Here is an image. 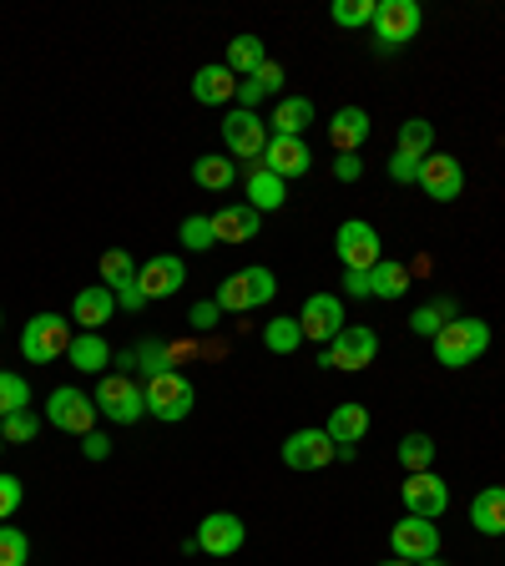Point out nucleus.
<instances>
[{
	"mask_svg": "<svg viewBox=\"0 0 505 566\" xmlns=\"http://www.w3.org/2000/svg\"><path fill=\"white\" fill-rule=\"evenodd\" d=\"M298 329L314 344H334L344 329V298L339 294H308L298 308Z\"/></svg>",
	"mask_w": 505,
	"mask_h": 566,
	"instance_id": "nucleus-12",
	"label": "nucleus"
},
{
	"mask_svg": "<svg viewBox=\"0 0 505 566\" xmlns=\"http://www.w3.org/2000/svg\"><path fill=\"white\" fill-rule=\"evenodd\" d=\"M394 153H404V157H414V163H424V157L435 153V122H424V117L400 122V142H394Z\"/></svg>",
	"mask_w": 505,
	"mask_h": 566,
	"instance_id": "nucleus-30",
	"label": "nucleus"
},
{
	"mask_svg": "<svg viewBox=\"0 0 505 566\" xmlns=\"http://www.w3.org/2000/svg\"><path fill=\"white\" fill-rule=\"evenodd\" d=\"M420 188L435 202H455L460 192H465V167H460L450 153H430L420 163Z\"/></svg>",
	"mask_w": 505,
	"mask_h": 566,
	"instance_id": "nucleus-16",
	"label": "nucleus"
},
{
	"mask_svg": "<svg viewBox=\"0 0 505 566\" xmlns=\"http://www.w3.org/2000/svg\"><path fill=\"white\" fill-rule=\"evenodd\" d=\"M420 566H445V562H440V556H430V562H420Z\"/></svg>",
	"mask_w": 505,
	"mask_h": 566,
	"instance_id": "nucleus-52",
	"label": "nucleus"
},
{
	"mask_svg": "<svg viewBox=\"0 0 505 566\" xmlns=\"http://www.w3.org/2000/svg\"><path fill=\"white\" fill-rule=\"evenodd\" d=\"M263 61H269V51H263V35H233V41H228L223 66L233 71L238 82H248V76H253Z\"/></svg>",
	"mask_w": 505,
	"mask_h": 566,
	"instance_id": "nucleus-26",
	"label": "nucleus"
},
{
	"mask_svg": "<svg viewBox=\"0 0 505 566\" xmlns=\"http://www.w3.org/2000/svg\"><path fill=\"white\" fill-rule=\"evenodd\" d=\"M400 495H404V511H410V516H424V521H440L445 516V506H450V485L440 481L435 471L404 475Z\"/></svg>",
	"mask_w": 505,
	"mask_h": 566,
	"instance_id": "nucleus-13",
	"label": "nucleus"
},
{
	"mask_svg": "<svg viewBox=\"0 0 505 566\" xmlns=\"http://www.w3.org/2000/svg\"><path fill=\"white\" fill-rule=\"evenodd\" d=\"M137 279V263H131L127 248H106L102 253V283L106 289H122V283Z\"/></svg>",
	"mask_w": 505,
	"mask_h": 566,
	"instance_id": "nucleus-37",
	"label": "nucleus"
},
{
	"mask_svg": "<svg viewBox=\"0 0 505 566\" xmlns=\"http://www.w3.org/2000/svg\"><path fill=\"white\" fill-rule=\"evenodd\" d=\"M92 400L106 420H117V424H137L141 415H147V395H141V385L131 375H122V369H106V375L96 379Z\"/></svg>",
	"mask_w": 505,
	"mask_h": 566,
	"instance_id": "nucleus-2",
	"label": "nucleus"
},
{
	"mask_svg": "<svg viewBox=\"0 0 505 566\" xmlns=\"http://www.w3.org/2000/svg\"><path fill=\"white\" fill-rule=\"evenodd\" d=\"M400 465L404 471H430V465H435V440L430 436H420V430H414V436H404L400 440Z\"/></svg>",
	"mask_w": 505,
	"mask_h": 566,
	"instance_id": "nucleus-35",
	"label": "nucleus"
},
{
	"mask_svg": "<svg viewBox=\"0 0 505 566\" xmlns=\"http://www.w3.org/2000/svg\"><path fill=\"white\" fill-rule=\"evenodd\" d=\"M192 96H198L202 106H223L238 96V76L218 61V66H198V76H192Z\"/></svg>",
	"mask_w": 505,
	"mask_h": 566,
	"instance_id": "nucleus-21",
	"label": "nucleus"
},
{
	"mask_svg": "<svg viewBox=\"0 0 505 566\" xmlns=\"http://www.w3.org/2000/svg\"><path fill=\"white\" fill-rule=\"evenodd\" d=\"M96 400L86 395V389L76 385H61L51 389V400H46V420L56 424V430H66V436H92L96 430Z\"/></svg>",
	"mask_w": 505,
	"mask_h": 566,
	"instance_id": "nucleus-7",
	"label": "nucleus"
},
{
	"mask_svg": "<svg viewBox=\"0 0 505 566\" xmlns=\"http://www.w3.org/2000/svg\"><path fill=\"white\" fill-rule=\"evenodd\" d=\"M66 359L76 375H106V369H112V344H106L102 334H76Z\"/></svg>",
	"mask_w": 505,
	"mask_h": 566,
	"instance_id": "nucleus-22",
	"label": "nucleus"
},
{
	"mask_svg": "<svg viewBox=\"0 0 505 566\" xmlns=\"http://www.w3.org/2000/svg\"><path fill=\"white\" fill-rule=\"evenodd\" d=\"M389 546H394V556H400V562L420 566V562H430V556H440V526L404 511V516L394 521V531H389Z\"/></svg>",
	"mask_w": 505,
	"mask_h": 566,
	"instance_id": "nucleus-10",
	"label": "nucleus"
},
{
	"mask_svg": "<svg viewBox=\"0 0 505 566\" xmlns=\"http://www.w3.org/2000/svg\"><path fill=\"white\" fill-rule=\"evenodd\" d=\"M25 562H31V542H25V531L0 526V566H25Z\"/></svg>",
	"mask_w": 505,
	"mask_h": 566,
	"instance_id": "nucleus-41",
	"label": "nucleus"
},
{
	"mask_svg": "<svg viewBox=\"0 0 505 566\" xmlns=\"http://www.w3.org/2000/svg\"><path fill=\"white\" fill-rule=\"evenodd\" d=\"M334 177H339V182H359V177H365V163H359V153H344L339 163H334Z\"/></svg>",
	"mask_w": 505,
	"mask_h": 566,
	"instance_id": "nucleus-48",
	"label": "nucleus"
},
{
	"mask_svg": "<svg viewBox=\"0 0 505 566\" xmlns=\"http://www.w3.org/2000/svg\"><path fill=\"white\" fill-rule=\"evenodd\" d=\"M248 82L259 86L263 96H278V92H283V66H278V61H263V66L253 71V76H248Z\"/></svg>",
	"mask_w": 505,
	"mask_h": 566,
	"instance_id": "nucleus-45",
	"label": "nucleus"
},
{
	"mask_svg": "<svg viewBox=\"0 0 505 566\" xmlns=\"http://www.w3.org/2000/svg\"><path fill=\"white\" fill-rule=\"evenodd\" d=\"M308 122H314V102L308 96H283L269 127H273V137H304Z\"/></svg>",
	"mask_w": 505,
	"mask_h": 566,
	"instance_id": "nucleus-27",
	"label": "nucleus"
},
{
	"mask_svg": "<svg viewBox=\"0 0 505 566\" xmlns=\"http://www.w3.org/2000/svg\"><path fill=\"white\" fill-rule=\"evenodd\" d=\"M218 318H223V308H218V298H202V304H192V308H188V329L208 334V329H218Z\"/></svg>",
	"mask_w": 505,
	"mask_h": 566,
	"instance_id": "nucleus-42",
	"label": "nucleus"
},
{
	"mask_svg": "<svg viewBox=\"0 0 505 566\" xmlns=\"http://www.w3.org/2000/svg\"><path fill=\"white\" fill-rule=\"evenodd\" d=\"M389 177H394V182H420V163L404 153H389Z\"/></svg>",
	"mask_w": 505,
	"mask_h": 566,
	"instance_id": "nucleus-47",
	"label": "nucleus"
},
{
	"mask_svg": "<svg viewBox=\"0 0 505 566\" xmlns=\"http://www.w3.org/2000/svg\"><path fill=\"white\" fill-rule=\"evenodd\" d=\"M375 354H379V334L369 329V324H344L339 339L324 344V354H318V365L324 369H369L375 365Z\"/></svg>",
	"mask_w": 505,
	"mask_h": 566,
	"instance_id": "nucleus-5",
	"label": "nucleus"
},
{
	"mask_svg": "<svg viewBox=\"0 0 505 566\" xmlns=\"http://www.w3.org/2000/svg\"><path fill=\"white\" fill-rule=\"evenodd\" d=\"M131 354H137V375L141 379H157V375H167V369H172V349H167L162 339H141Z\"/></svg>",
	"mask_w": 505,
	"mask_h": 566,
	"instance_id": "nucleus-34",
	"label": "nucleus"
},
{
	"mask_svg": "<svg viewBox=\"0 0 505 566\" xmlns=\"http://www.w3.org/2000/svg\"><path fill=\"white\" fill-rule=\"evenodd\" d=\"M21 501H25V491H21V481L15 475H0V526L21 511Z\"/></svg>",
	"mask_w": 505,
	"mask_h": 566,
	"instance_id": "nucleus-43",
	"label": "nucleus"
},
{
	"mask_svg": "<svg viewBox=\"0 0 505 566\" xmlns=\"http://www.w3.org/2000/svg\"><path fill=\"white\" fill-rule=\"evenodd\" d=\"M15 410H31V385L21 375H11V369H0V420Z\"/></svg>",
	"mask_w": 505,
	"mask_h": 566,
	"instance_id": "nucleus-36",
	"label": "nucleus"
},
{
	"mask_svg": "<svg viewBox=\"0 0 505 566\" xmlns=\"http://www.w3.org/2000/svg\"><path fill=\"white\" fill-rule=\"evenodd\" d=\"M233 177H238V163L228 153H208V157H198V163H192V182H198V188H208V192L233 188Z\"/></svg>",
	"mask_w": 505,
	"mask_h": 566,
	"instance_id": "nucleus-29",
	"label": "nucleus"
},
{
	"mask_svg": "<svg viewBox=\"0 0 505 566\" xmlns=\"http://www.w3.org/2000/svg\"><path fill=\"white\" fill-rule=\"evenodd\" d=\"M379 233L375 223H365V218H349V223H339V233H334V253H339L344 273H375V263L385 259L379 253Z\"/></svg>",
	"mask_w": 505,
	"mask_h": 566,
	"instance_id": "nucleus-6",
	"label": "nucleus"
},
{
	"mask_svg": "<svg viewBox=\"0 0 505 566\" xmlns=\"http://www.w3.org/2000/svg\"><path fill=\"white\" fill-rule=\"evenodd\" d=\"M177 243L192 248V253H202V248H212L218 238H212V218H202V212H192V218H182V228H177Z\"/></svg>",
	"mask_w": 505,
	"mask_h": 566,
	"instance_id": "nucleus-40",
	"label": "nucleus"
},
{
	"mask_svg": "<svg viewBox=\"0 0 505 566\" xmlns=\"http://www.w3.org/2000/svg\"><path fill=\"white\" fill-rule=\"evenodd\" d=\"M112 314H117V294L106 283H92V289L71 298V324H82V334H102V324H112Z\"/></svg>",
	"mask_w": 505,
	"mask_h": 566,
	"instance_id": "nucleus-18",
	"label": "nucleus"
},
{
	"mask_svg": "<svg viewBox=\"0 0 505 566\" xmlns=\"http://www.w3.org/2000/svg\"><path fill=\"white\" fill-rule=\"evenodd\" d=\"M263 344H269L273 354H294L298 344H304V329H298V318L294 314H278L263 324Z\"/></svg>",
	"mask_w": 505,
	"mask_h": 566,
	"instance_id": "nucleus-32",
	"label": "nucleus"
},
{
	"mask_svg": "<svg viewBox=\"0 0 505 566\" xmlns=\"http://www.w3.org/2000/svg\"><path fill=\"white\" fill-rule=\"evenodd\" d=\"M379 566H414V562H400V556H389V562H379Z\"/></svg>",
	"mask_w": 505,
	"mask_h": 566,
	"instance_id": "nucleus-51",
	"label": "nucleus"
},
{
	"mask_svg": "<svg viewBox=\"0 0 505 566\" xmlns=\"http://www.w3.org/2000/svg\"><path fill=\"white\" fill-rule=\"evenodd\" d=\"M112 294H117V308H127V314H141V308L152 304V298L141 294V283H137V279L122 283V289H112Z\"/></svg>",
	"mask_w": 505,
	"mask_h": 566,
	"instance_id": "nucleus-46",
	"label": "nucleus"
},
{
	"mask_svg": "<svg viewBox=\"0 0 505 566\" xmlns=\"http://www.w3.org/2000/svg\"><path fill=\"white\" fill-rule=\"evenodd\" d=\"M0 450H6V440H0Z\"/></svg>",
	"mask_w": 505,
	"mask_h": 566,
	"instance_id": "nucleus-53",
	"label": "nucleus"
},
{
	"mask_svg": "<svg viewBox=\"0 0 505 566\" xmlns=\"http://www.w3.org/2000/svg\"><path fill=\"white\" fill-rule=\"evenodd\" d=\"M344 294L349 298H375V279H369V273H344Z\"/></svg>",
	"mask_w": 505,
	"mask_h": 566,
	"instance_id": "nucleus-49",
	"label": "nucleus"
},
{
	"mask_svg": "<svg viewBox=\"0 0 505 566\" xmlns=\"http://www.w3.org/2000/svg\"><path fill=\"white\" fill-rule=\"evenodd\" d=\"M218 308H223V314H248V308H253V289H248V273L238 269V273H228L223 283H218Z\"/></svg>",
	"mask_w": 505,
	"mask_h": 566,
	"instance_id": "nucleus-33",
	"label": "nucleus"
},
{
	"mask_svg": "<svg viewBox=\"0 0 505 566\" xmlns=\"http://www.w3.org/2000/svg\"><path fill=\"white\" fill-rule=\"evenodd\" d=\"M141 395H147V415H152V420H167V424L188 420L192 405H198V389H192V379L177 375V369L147 379V385H141Z\"/></svg>",
	"mask_w": 505,
	"mask_h": 566,
	"instance_id": "nucleus-4",
	"label": "nucleus"
},
{
	"mask_svg": "<svg viewBox=\"0 0 505 566\" xmlns=\"http://www.w3.org/2000/svg\"><path fill=\"white\" fill-rule=\"evenodd\" d=\"M82 455L86 460H106L112 455V440H106L102 430H92V436H82Z\"/></svg>",
	"mask_w": 505,
	"mask_h": 566,
	"instance_id": "nucleus-50",
	"label": "nucleus"
},
{
	"mask_svg": "<svg viewBox=\"0 0 505 566\" xmlns=\"http://www.w3.org/2000/svg\"><path fill=\"white\" fill-rule=\"evenodd\" d=\"M243 542H248L243 516H233V511H212V516H202V526H198V552H208V556H233V552H243Z\"/></svg>",
	"mask_w": 505,
	"mask_h": 566,
	"instance_id": "nucleus-15",
	"label": "nucleus"
},
{
	"mask_svg": "<svg viewBox=\"0 0 505 566\" xmlns=\"http://www.w3.org/2000/svg\"><path fill=\"white\" fill-rule=\"evenodd\" d=\"M369 279H375V298H385V304L404 298V289H410V269H404V263H394V259H379Z\"/></svg>",
	"mask_w": 505,
	"mask_h": 566,
	"instance_id": "nucleus-31",
	"label": "nucleus"
},
{
	"mask_svg": "<svg viewBox=\"0 0 505 566\" xmlns=\"http://www.w3.org/2000/svg\"><path fill=\"white\" fill-rule=\"evenodd\" d=\"M137 283L147 298H172L188 283V263L177 259V253H152L147 263H137Z\"/></svg>",
	"mask_w": 505,
	"mask_h": 566,
	"instance_id": "nucleus-14",
	"label": "nucleus"
},
{
	"mask_svg": "<svg viewBox=\"0 0 505 566\" xmlns=\"http://www.w3.org/2000/svg\"><path fill=\"white\" fill-rule=\"evenodd\" d=\"M243 192H248V208H253V212H273V208H283V202H288V182H283V177H273L269 167H253V172H248V182H243Z\"/></svg>",
	"mask_w": 505,
	"mask_h": 566,
	"instance_id": "nucleus-24",
	"label": "nucleus"
},
{
	"mask_svg": "<svg viewBox=\"0 0 505 566\" xmlns=\"http://www.w3.org/2000/svg\"><path fill=\"white\" fill-rule=\"evenodd\" d=\"M430 344H435V359L445 369H465V365H475V359L491 349V324H485V318L460 314L455 324H445Z\"/></svg>",
	"mask_w": 505,
	"mask_h": 566,
	"instance_id": "nucleus-1",
	"label": "nucleus"
},
{
	"mask_svg": "<svg viewBox=\"0 0 505 566\" xmlns=\"http://www.w3.org/2000/svg\"><path fill=\"white\" fill-rule=\"evenodd\" d=\"M334 455H339V446L329 440L324 424H308V430H294V436L283 440V465L288 471H324Z\"/></svg>",
	"mask_w": 505,
	"mask_h": 566,
	"instance_id": "nucleus-11",
	"label": "nucleus"
},
{
	"mask_svg": "<svg viewBox=\"0 0 505 566\" xmlns=\"http://www.w3.org/2000/svg\"><path fill=\"white\" fill-rule=\"evenodd\" d=\"M269 122H259V112H228L223 117V147L228 157H238V163H263V147H269Z\"/></svg>",
	"mask_w": 505,
	"mask_h": 566,
	"instance_id": "nucleus-8",
	"label": "nucleus"
},
{
	"mask_svg": "<svg viewBox=\"0 0 505 566\" xmlns=\"http://www.w3.org/2000/svg\"><path fill=\"white\" fill-rule=\"evenodd\" d=\"M35 436H41V420H35L31 410H15L0 420V440H6V446H31Z\"/></svg>",
	"mask_w": 505,
	"mask_h": 566,
	"instance_id": "nucleus-38",
	"label": "nucleus"
},
{
	"mask_svg": "<svg viewBox=\"0 0 505 566\" xmlns=\"http://www.w3.org/2000/svg\"><path fill=\"white\" fill-rule=\"evenodd\" d=\"M471 526L481 536H505V485H485L471 501Z\"/></svg>",
	"mask_w": 505,
	"mask_h": 566,
	"instance_id": "nucleus-23",
	"label": "nucleus"
},
{
	"mask_svg": "<svg viewBox=\"0 0 505 566\" xmlns=\"http://www.w3.org/2000/svg\"><path fill=\"white\" fill-rule=\"evenodd\" d=\"M273 177H304L308 167H314V153H308V142L304 137H269V147H263V163Z\"/></svg>",
	"mask_w": 505,
	"mask_h": 566,
	"instance_id": "nucleus-17",
	"label": "nucleus"
},
{
	"mask_svg": "<svg viewBox=\"0 0 505 566\" xmlns=\"http://www.w3.org/2000/svg\"><path fill=\"white\" fill-rule=\"evenodd\" d=\"M324 430H329V440L334 446H359V440L369 436V410L365 405H334V415H329V424H324Z\"/></svg>",
	"mask_w": 505,
	"mask_h": 566,
	"instance_id": "nucleus-25",
	"label": "nucleus"
},
{
	"mask_svg": "<svg viewBox=\"0 0 505 566\" xmlns=\"http://www.w3.org/2000/svg\"><path fill=\"white\" fill-rule=\"evenodd\" d=\"M263 228V212H253L248 202H228V208L212 212V238L218 243H253Z\"/></svg>",
	"mask_w": 505,
	"mask_h": 566,
	"instance_id": "nucleus-19",
	"label": "nucleus"
},
{
	"mask_svg": "<svg viewBox=\"0 0 505 566\" xmlns=\"http://www.w3.org/2000/svg\"><path fill=\"white\" fill-rule=\"evenodd\" d=\"M248 273V289H253V308L269 304L273 294H278V279H273V269H243Z\"/></svg>",
	"mask_w": 505,
	"mask_h": 566,
	"instance_id": "nucleus-44",
	"label": "nucleus"
},
{
	"mask_svg": "<svg viewBox=\"0 0 505 566\" xmlns=\"http://www.w3.org/2000/svg\"><path fill=\"white\" fill-rule=\"evenodd\" d=\"M71 339H76L71 318L31 314V318H25V329H21V354L31 359V365H51V359H61V354L71 349Z\"/></svg>",
	"mask_w": 505,
	"mask_h": 566,
	"instance_id": "nucleus-3",
	"label": "nucleus"
},
{
	"mask_svg": "<svg viewBox=\"0 0 505 566\" xmlns=\"http://www.w3.org/2000/svg\"><path fill=\"white\" fill-rule=\"evenodd\" d=\"M455 318H460L455 298H450V294H435L424 308H414V314H410V329H414V334H424V339H435V334L445 329V324H455Z\"/></svg>",
	"mask_w": 505,
	"mask_h": 566,
	"instance_id": "nucleus-28",
	"label": "nucleus"
},
{
	"mask_svg": "<svg viewBox=\"0 0 505 566\" xmlns=\"http://www.w3.org/2000/svg\"><path fill=\"white\" fill-rule=\"evenodd\" d=\"M369 132H375V122H369V112L365 106H339L334 112V122H329V147L334 153H359L369 142Z\"/></svg>",
	"mask_w": 505,
	"mask_h": 566,
	"instance_id": "nucleus-20",
	"label": "nucleus"
},
{
	"mask_svg": "<svg viewBox=\"0 0 505 566\" xmlns=\"http://www.w3.org/2000/svg\"><path fill=\"white\" fill-rule=\"evenodd\" d=\"M424 25V11L414 0H379L375 6V35L385 51H400L404 41H414Z\"/></svg>",
	"mask_w": 505,
	"mask_h": 566,
	"instance_id": "nucleus-9",
	"label": "nucleus"
},
{
	"mask_svg": "<svg viewBox=\"0 0 505 566\" xmlns=\"http://www.w3.org/2000/svg\"><path fill=\"white\" fill-rule=\"evenodd\" d=\"M329 15L344 31H359V25H375V0H334Z\"/></svg>",
	"mask_w": 505,
	"mask_h": 566,
	"instance_id": "nucleus-39",
	"label": "nucleus"
}]
</instances>
